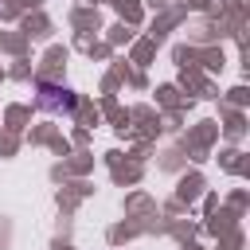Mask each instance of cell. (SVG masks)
Wrapping results in <instances>:
<instances>
[{
	"label": "cell",
	"instance_id": "obj_1",
	"mask_svg": "<svg viewBox=\"0 0 250 250\" xmlns=\"http://www.w3.org/2000/svg\"><path fill=\"white\" fill-rule=\"evenodd\" d=\"M39 109H47V113H70L74 109V94L66 90V86H51V82H39Z\"/></svg>",
	"mask_w": 250,
	"mask_h": 250
}]
</instances>
